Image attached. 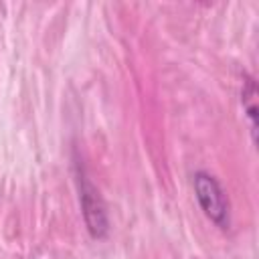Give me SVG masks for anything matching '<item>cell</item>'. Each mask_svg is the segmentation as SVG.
<instances>
[{
    "mask_svg": "<svg viewBox=\"0 0 259 259\" xmlns=\"http://www.w3.org/2000/svg\"><path fill=\"white\" fill-rule=\"evenodd\" d=\"M192 188H194V196L198 206L202 208L204 217L214 223L221 229H229L231 225V204H229V196L225 192V188L221 186V182L204 172L198 170L192 174Z\"/></svg>",
    "mask_w": 259,
    "mask_h": 259,
    "instance_id": "obj_1",
    "label": "cell"
},
{
    "mask_svg": "<svg viewBox=\"0 0 259 259\" xmlns=\"http://www.w3.org/2000/svg\"><path fill=\"white\" fill-rule=\"evenodd\" d=\"M75 166H77L75 180H77V186H79V204L83 208L87 229L93 237L101 239L107 233V214H105L103 200L99 196V190L93 186V182L85 174V168L79 162H75Z\"/></svg>",
    "mask_w": 259,
    "mask_h": 259,
    "instance_id": "obj_2",
    "label": "cell"
},
{
    "mask_svg": "<svg viewBox=\"0 0 259 259\" xmlns=\"http://www.w3.org/2000/svg\"><path fill=\"white\" fill-rule=\"evenodd\" d=\"M255 95H257V87H255V81L249 77L245 83H243V91H241V101H243V111L245 115L249 117V127H251V134H253V140H255V132H257V109H255Z\"/></svg>",
    "mask_w": 259,
    "mask_h": 259,
    "instance_id": "obj_3",
    "label": "cell"
}]
</instances>
